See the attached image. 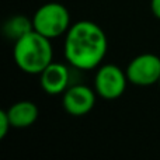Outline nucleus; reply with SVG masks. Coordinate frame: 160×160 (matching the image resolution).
I'll use <instances>...</instances> for the list:
<instances>
[{
    "mask_svg": "<svg viewBox=\"0 0 160 160\" xmlns=\"http://www.w3.org/2000/svg\"><path fill=\"white\" fill-rule=\"evenodd\" d=\"M108 49V39L98 24L82 20L70 25L65 34L63 55L76 70H93L101 65Z\"/></svg>",
    "mask_w": 160,
    "mask_h": 160,
    "instance_id": "f257e3e1",
    "label": "nucleus"
},
{
    "mask_svg": "<svg viewBox=\"0 0 160 160\" xmlns=\"http://www.w3.org/2000/svg\"><path fill=\"white\" fill-rule=\"evenodd\" d=\"M97 93L94 88L86 84H70L62 94V107L69 115L83 117L87 115L96 105Z\"/></svg>",
    "mask_w": 160,
    "mask_h": 160,
    "instance_id": "423d86ee",
    "label": "nucleus"
},
{
    "mask_svg": "<svg viewBox=\"0 0 160 160\" xmlns=\"http://www.w3.org/2000/svg\"><path fill=\"white\" fill-rule=\"evenodd\" d=\"M32 25L37 32L49 39L65 35L70 28V13L62 3L49 2L38 7L32 16Z\"/></svg>",
    "mask_w": 160,
    "mask_h": 160,
    "instance_id": "7ed1b4c3",
    "label": "nucleus"
},
{
    "mask_svg": "<svg viewBox=\"0 0 160 160\" xmlns=\"http://www.w3.org/2000/svg\"><path fill=\"white\" fill-rule=\"evenodd\" d=\"M2 30H3V35L6 38L16 42L17 39H20L25 34H28L30 31L34 30L32 18L30 20L27 16H22V14L11 16L10 18H7L4 21Z\"/></svg>",
    "mask_w": 160,
    "mask_h": 160,
    "instance_id": "1a4fd4ad",
    "label": "nucleus"
},
{
    "mask_svg": "<svg viewBox=\"0 0 160 160\" xmlns=\"http://www.w3.org/2000/svg\"><path fill=\"white\" fill-rule=\"evenodd\" d=\"M70 69L61 62H51L39 73V86L49 96L63 94L70 86Z\"/></svg>",
    "mask_w": 160,
    "mask_h": 160,
    "instance_id": "0eeeda50",
    "label": "nucleus"
},
{
    "mask_svg": "<svg viewBox=\"0 0 160 160\" xmlns=\"http://www.w3.org/2000/svg\"><path fill=\"white\" fill-rule=\"evenodd\" d=\"M11 122L8 118L7 110H2L0 111V139H4L6 135L8 133V131L11 129Z\"/></svg>",
    "mask_w": 160,
    "mask_h": 160,
    "instance_id": "9d476101",
    "label": "nucleus"
},
{
    "mask_svg": "<svg viewBox=\"0 0 160 160\" xmlns=\"http://www.w3.org/2000/svg\"><path fill=\"white\" fill-rule=\"evenodd\" d=\"M150 10L158 20H160V0H150Z\"/></svg>",
    "mask_w": 160,
    "mask_h": 160,
    "instance_id": "9b49d317",
    "label": "nucleus"
},
{
    "mask_svg": "<svg viewBox=\"0 0 160 160\" xmlns=\"http://www.w3.org/2000/svg\"><path fill=\"white\" fill-rule=\"evenodd\" d=\"M52 39L30 31L14 42L13 58L17 68L27 75H39L51 62H53Z\"/></svg>",
    "mask_w": 160,
    "mask_h": 160,
    "instance_id": "f03ea898",
    "label": "nucleus"
},
{
    "mask_svg": "<svg viewBox=\"0 0 160 160\" xmlns=\"http://www.w3.org/2000/svg\"><path fill=\"white\" fill-rule=\"evenodd\" d=\"M129 80L127 72L112 63L100 65L94 75V90L104 100H117L125 93Z\"/></svg>",
    "mask_w": 160,
    "mask_h": 160,
    "instance_id": "20e7f679",
    "label": "nucleus"
},
{
    "mask_svg": "<svg viewBox=\"0 0 160 160\" xmlns=\"http://www.w3.org/2000/svg\"><path fill=\"white\" fill-rule=\"evenodd\" d=\"M7 114L10 118L11 127L16 129H25L37 122L39 110L35 102L28 101V100H21V101L14 102L11 107H8Z\"/></svg>",
    "mask_w": 160,
    "mask_h": 160,
    "instance_id": "6e6552de",
    "label": "nucleus"
},
{
    "mask_svg": "<svg viewBox=\"0 0 160 160\" xmlns=\"http://www.w3.org/2000/svg\"><path fill=\"white\" fill-rule=\"evenodd\" d=\"M159 86H160V80H159Z\"/></svg>",
    "mask_w": 160,
    "mask_h": 160,
    "instance_id": "f8f14e48",
    "label": "nucleus"
},
{
    "mask_svg": "<svg viewBox=\"0 0 160 160\" xmlns=\"http://www.w3.org/2000/svg\"><path fill=\"white\" fill-rule=\"evenodd\" d=\"M127 78L131 84L149 87L160 80V58L155 53H141L128 63Z\"/></svg>",
    "mask_w": 160,
    "mask_h": 160,
    "instance_id": "39448f33",
    "label": "nucleus"
}]
</instances>
